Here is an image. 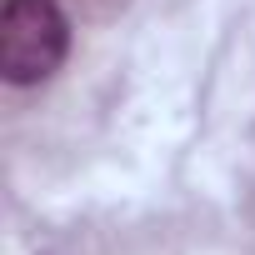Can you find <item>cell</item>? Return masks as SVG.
<instances>
[{"instance_id":"cell-1","label":"cell","mask_w":255,"mask_h":255,"mask_svg":"<svg viewBox=\"0 0 255 255\" xmlns=\"http://www.w3.org/2000/svg\"><path fill=\"white\" fill-rule=\"evenodd\" d=\"M70 45V20L55 0H5L0 5V75L10 85H40L55 75Z\"/></svg>"}]
</instances>
